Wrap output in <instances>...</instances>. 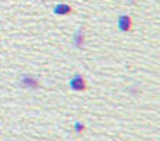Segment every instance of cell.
<instances>
[{"label":"cell","mask_w":160,"mask_h":141,"mask_svg":"<svg viewBox=\"0 0 160 141\" xmlns=\"http://www.w3.org/2000/svg\"><path fill=\"white\" fill-rule=\"evenodd\" d=\"M70 88L76 92H83L87 89V82L82 75H75V76L70 79Z\"/></svg>","instance_id":"1"},{"label":"cell","mask_w":160,"mask_h":141,"mask_svg":"<svg viewBox=\"0 0 160 141\" xmlns=\"http://www.w3.org/2000/svg\"><path fill=\"white\" fill-rule=\"evenodd\" d=\"M20 85L22 88H30V89H37L39 86V80L38 78L32 76V75H24L20 79Z\"/></svg>","instance_id":"2"},{"label":"cell","mask_w":160,"mask_h":141,"mask_svg":"<svg viewBox=\"0 0 160 141\" xmlns=\"http://www.w3.org/2000/svg\"><path fill=\"white\" fill-rule=\"evenodd\" d=\"M132 19H131L129 16H127V14H122L121 17L118 19V27L121 31H131V28H132Z\"/></svg>","instance_id":"3"},{"label":"cell","mask_w":160,"mask_h":141,"mask_svg":"<svg viewBox=\"0 0 160 141\" xmlns=\"http://www.w3.org/2000/svg\"><path fill=\"white\" fill-rule=\"evenodd\" d=\"M55 13L56 14H69V13H72V7H70L69 4H65V3H61V4H58L55 7Z\"/></svg>","instance_id":"4"},{"label":"cell","mask_w":160,"mask_h":141,"mask_svg":"<svg viewBox=\"0 0 160 141\" xmlns=\"http://www.w3.org/2000/svg\"><path fill=\"white\" fill-rule=\"evenodd\" d=\"M83 40H84V35L82 33H78L75 35V45L76 47H82L83 45Z\"/></svg>","instance_id":"5"},{"label":"cell","mask_w":160,"mask_h":141,"mask_svg":"<svg viewBox=\"0 0 160 141\" xmlns=\"http://www.w3.org/2000/svg\"><path fill=\"white\" fill-rule=\"evenodd\" d=\"M84 130H86L84 124H82V123H76V124H75V131H76V134H82Z\"/></svg>","instance_id":"6"}]
</instances>
